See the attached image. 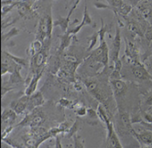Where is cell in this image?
I'll use <instances>...</instances> for the list:
<instances>
[{
	"label": "cell",
	"mask_w": 152,
	"mask_h": 148,
	"mask_svg": "<svg viewBox=\"0 0 152 148\" xmlns=\"http://www.w3.org/2000/svg\"><path fill=\"white\" fill-rule=\"evenodd\" d=\"M146 105H148V106H152V93L148 96V98L146 100Z\"/></svg>",
	"instance_id": "36"
},
{
	"label": "cell",
	"mask_w": 152,
	"mask_h": 148,
	"mask_svg": "<svg viewBox=\"0 0 152 148\" xmlns=\"http://www.w3.org/2000/svg\"><path fill=\"white\" fill-rule=\"evenodd\" d=\"M120 71H117L113 69L110 74V81H115V80H120Z\"/></svg>",
	"instance_id": "28"
},
{
	"label": "cell",
	"mask_w": 152,
	"mask_h": 148,
	"mask_svg": "<svg viewBox=\"0 0 152 148\" xmlns=\"http://www.w3.org/2000/svg\"><path fill=\"white\" fill-rule=\"evenodd\" d=\"M106 128H107V140H106V144L107 148H123L119 139L116 135V133L114 129V125L109 121L106 123Z\"/></svg>",
	"instance_id": "5"
},
{
	"label": "cell",
	"mask_w": 152,
	"mask_h": 148,
	"mask_svg": "<svg viewBox=\"0 0 152 148\" xmlns=\"http://www.w3.org/2000/svg\"><path fill=\"white\" fill-rule=\"evenodd\" d=\"M148 67H150V68H152V57H150L149 59H148Z\"/></svg>",
	"instance_id": "38"
},
{
	"label": "cell",
	"mask_w": 152,
	"mask_h": 148,
	"mask_svg": "<svg viewBox=\"0 0 152 148\" xmlns=\"http://www.w3.org/2000/svg\"><path fill=\"white\" fill-rule=\"evenodd\" d=\"M46 39L50 41L48 39V26H47V19L45 16L41 17L39 22V27H38L37 34H36V40L40 41L43 44Z\"/></svg>",
	"instance_id": "8"
},
{
	"label": "cell",
	"mask_w": 152,
	"mask_h": 148,
	"mask_svg": "<svg viewBox=\"0 0 152 148\" xmlns=\"http://www.w3.org/2000/svg\"><path fill=\"white\" fill-rule=\"evenodd\" d=\"M117 128H118V132L123 134L132 133L135 136L137 133L134 128L132 127V122L129 114L124 111L119 112L118 118H117Z\"/></svg>",
	"instance_id": "4"
},
{
	"label": "cell",
	"mask_w": 152,
	"mask_h": 148,
	"mask_svg": "<svg viewBox=\"0 0 152 148\" xmlns=\"http://www.w3.org/2000/svg\"><path fill=\"white\" fill-rule=\"evenodd\" d=\"M44 102H45V100H44V97H43L41 91H36L32 94L31 96H29L27 109L30 112L34 109H36L39 106H40V105H42Z\"/></svg>",
	"instance_id": "9"
},
{
	"label": "cell",
	"mask_w": 152,
	"mask_h": 148,
	"mask_svg": "<svg viewBox=\"0 0 152 148\" xmlns=\"http://www.w3.org/2000/svg\"><path fill=\"white\" fill-rule=\"evenodd\" d=\"M132 73L136 78H137L139 80H148V79L152 78L150 73L147 70V69L142 64H140V63L133 64Z\"/></svg>",
	"instance_id": "12"
},
{
	"label": "cell",
	"mask_w": 152,
	"mask_h": 148,
	"mask_svg": "<svg viewBox=\"0 0 152 148\" xmlns=\"http://www.w3.org/2000/svg\"><path fill=\"white\" fill-rule=\"evenodd\" d=\"M79 2H80V1H76V2H75V4H74V5L72 6V7L70 9L69 14H68V16H67L66 17H59V18H58L57 20L54 21V22H53V27H57V26H59V27L61 28L62 32H64V34L66 33V30H67V28H68L69 22H70V17H71V16H72V11L76 8V7L78 6Z\"/></svg>",
	"instance_id": "10"
},
{
	"label": "cell",
	"mask_w": 152,
	"mask_h": 148,
	"mask_svg": "<svg viewBox=\"0 0 152 148\" xmlns=\"http://www.w3.org/2000/svg\"><path fill=\"white\" fill-rule=\"evenodd\" d=\"M28 99H29V96H27V95H25V96L19 98L18 101H14L11 103V109L17 114L23 113L26 111V109L28 108Z\"/></svg>",
	"instance_id": "11"
},
{
	"label": "cell",
	"mask_w": 152,
	"mask_h": 148,
	"mask_svg": "<svg viewBox=\"0 0 152 148\" xmlns=\"http://www.w3.org/2000/svg\"><path fill=\"white\" fill-rule=\"evenodd\" d=\"M143 148H148V147H143Z\"/></svg>",
	"instance_id": "39"
},
{
	"label": "cell",
	"mask_w": 152,
	"mask_h": 148,
	"mask_svg": "<svg viewBox=\"0 0 152 148\" xmlns=\"http://www.w3.org/2000/svg\"><path fill=\"white\" fill-rule=\"evenodd\" d=\"M109 49L107 47L106 42H101L99 47L94 49L90 56L88 57L87 59L93 60V61H96V62H99L101 64H103L104 67H107L108 65V62H109Z\"/></svg>",
	"instance_id": "2"
},
{
	"label": "cell",
	"mask_w": 152,
	"mask_h": 148,
	"mask_svg": "<svg viewBox=\"0 0 152 148\" xmlns=\"http://www.w3.org/2000/svg\"><path fill=\"white\" fill-rule=\"evenodd\" d=\"M136 138L145 144H148L150 145L152 144V132H144L141 133H136L135 135Z\"/></svg>",
	"instance_id": "18"
},
{
	"label": "cell",
	"mask_w": 152,
	"mask_h": 148,
	"mask_svg": "<svg viewBox=\"0 0 152 148\" xmlns=\"http://www.w3.org/2000/svg\"><path fill=\"white\" fill-rule=\"evenodd\" d=\"M55 148H62L61 144V140L59 137H56V144H55Z\"/></svg>",
	"instance_id": "37"
},
{
	"label": "cell",
	"mask_w": 152,
	"mask_h": 148,
	"mask_svg": "<svg viewBox=\"0 0 152 148\" xmlns=\"http://www.w3.org/2000/svg\"><path fill=\"white\" fill-rule=\"evenodd\" d=\"M45 122V116L42 110L36 108L29 114H28L25 119L18 123L19 126H30V127H37Z\"/></svg>",
	"instance_id": "3"
},
{
	"label": "cell",
	"mask_w": 152,
	"mask_h": 148,
	"mask_svg": "<svg viewBox=\"0 0 152 148\" xmlns=\"http://www.w3.org/2000/svg\"><path fill=\"white\" fill-rule=\"evenodd\" d=\"M122 69V61L120 59H117L115 63H114V70L120 71Z\"/></svg>",
	"instance_id": "32"
},
{
	"label": "cell",
	"mask_w": 152,
	"mask_h": 148,
	"mask_svg": "<svg viewBox=\"0 0 152 148\" xmlns=\"http://www.w3.org/2000/svg\"><path fill=\"white\" fill-rule=\"evenodd\" d=\"M17 118V113L12 109H6L3 111L1 115V124H2V131L10 127Z\"/></svg>",
	"instance_id": "7"
},
{
	"label": "cell",
	"mask_w": 152,
	"mask_h": 148,
	"mask_svg": "<svg viewBox=\"0 0 152 148\" xmlns=\"http://www.w3.org/2000/svg\"><path fill=\"white\" fill-rule=\"evenodd\" d=\"M84 85L87 88L88 91L93 95V96L100 102L104 105L105 110L108 112V101L110 99V96L108 93L112 94V88H108L106 85L103 88L98 81L95 79H86L84 80Z\"/></svg>",
	"instance_id": "1"
},
{
	"label": "cell",
	"mask_w": 152,
	"mask_h": 148,
	"mask_svg": "<svg viewBox=\"0 0 152 148\" xmlns=\"http://www.w3.org/2000/svg\"><path fill=\"white\" fill-rule=\"evenodd\" d=\"M41 75H42V71L40 72H37L35 75L32 77L29 84L28 88L26 89V91H25V95H27V96H31L32 94H33L34 92H36V90H37V86H38V83L41 78Z\"/></svg>",
	"instance_id": "16"
},
{
	"label": "cell",
	"mask_w": 152,
	"mask_h": 148,
	"mask_svg": "<svg viewBox=\"0 0 152 148\" xmlns=\"http://www.w3.org/2000/svg\"><path fill=\"white\" fill-rule=\"evenodd\" d=\"M76 113H77L78 116H85L86 114H87V109L83 106L80 107L79 109L76 110Z\"/></svg>",
	"instance_id": "30"
},
{
	"label": "cell",
	"mask_w": 152,
	"mask_h": 148,
	"mask_svg": "<svg viewBox=\"0 0 152 148\" xmlns=\"http://www.w3.org/2000/svg\"><path fill=\"white\" fill-rule=\"evenodd\" d=\"M131 9H132V7H131V6H130L129 4H127V3H124V2H123L122 6L120 7V8H119V12H120L122 15L126 16V15H127L130 11H131Z\"/></svg>",
	"instance_id": "23"
},
{
	"label": "cell",
	"mask_w": 152,
	"mask_h": 148,
	"mask_svg": "<svg viewBox=\"0 0 152 148\" xmlns=\"http://www.w3.org/2000/svg\"><path fill=\"white\" fill-rule=\"evenodd\" d=\"M18 3V2H14L13 4L2 6V10H1V15H2V17H4L7 12H9L10 10H11L14 7H17Z\"/></svg>",
	"instance_id": "24"
},
{
	"label": "cell",
	"mask_w": 152,
	"mask_h": 148,
	"mask_svg": "<svg viewBox=\"0 0 152 148\" xmlns=\"http://www.w3.org/2000/svg\"><path fill=\"white\" fill-rule=\"evenodd\" d=\"M128 29L131 31V32H134L136 34H137L138 36H143L142 32H141V29L138 27V25L135 22H129L128 23Z\"/></svg>",
	"instance_id": "20"
},
{
	"label": "cell",
	"mask_w": 152,
	"mask_h": 148,
	"mask_svg": "<svg viewBox=\"0 0 152 148\" xmlns=\"http://www.w3.org/2000/svg\"><path fill=\"white\" fill-rule=\"evenodd\" d=\"M144 37L148 41V44L152 42V26L148 27L144 31Z\"/></svg>",
	"instance_id": "25"
},
{
	"label": "cell",
	"mask_w": 152,
	"mask_h": 148,
	"mask_svg": "<svg viewBox=\"0 0 152 148\" xmlns=\"http://www.w3.org/2000/svg\"><path fill=\"white\" fill-rule=\"evenodd\" d=\"M31 3L32 2H18L17 5L18 11L21 17H28L31 12Z\"/></svg>",
	"instance_id": "17"
},
{
	"label": "cell",
	"mask_w": 152,
	"mask_h": 148,
	"mask_svg": "<svg viewBox=\"0 0 152 148\" xmlns=\"http://www.w3.org/2000/svg\"><path fill=\"white\" fill-rule=\"evenodd\" d=\"M59 104H61V106H63V107H67V108H72L71 105H73L75 104L74 102L71 101V100H67L65 98H62L60 102H59Z\"/></svg>",
	"instance_id": "26"
},
{
	"label": "cell",
	"mask_w": 152,
	"mask_h": 148,
	"mask_svg": "<svg viewBox=\"0 0 152 148\" xmlns=\"http://www.w3.org/2000/svg\"><path fill=\"white\" fill-rule=\"evenodd\" d=\"M121 48V35H120V30H119L118 27L115 28V36L113 39V44L112 48L109 51V59L115 63L119 57V52H120Z\"/></svg>",
	"instance_id": "6"
},
{
	"label": "cell",
	"mask_w": 152,
	"mask_h": 148,
	"mask_svg": "<svg viewBox=\"0 0 152 148\" xmlns=\"http://www.w3.org/2000/svg\"><path fill=\"white\" fill-rule=\"evenodd\" d=\"M47 55H48V49H43L39 53L35 55L33 59H32V66L35 69L42 67L47 60Z\"/></svg>",
	"instance_id": "15"
},
{
	"label": "cell",
	"mask_w": 152,
	"mask_h": 148,
	"mask_svg": "<svg viewBox=\"0 0 152 148\" xmlns=\"http://www.w3.org/2000/svg\"><path fill=\"white\" fill-rule=\"evenodd\" d=\"M92 23H93L92 17H91V16L89 15V13L87 11V7L85 6V7H84V13H83V18L82 23L79 24L78 26H76L74 28L69 30L68 32H66V33H68L69 35H72V36H75L84 26H86V25H88V26L92 25Z\"/></svg>",
	"instance_id": "13"
},
{
	"label": "cell",
	"mask_w": 152,
	"mask_h": 148,
	"mask_svg": "<svg viewBox=\"0 0 152 148\" xmlns=\"http://www.w3.org/2000/svg\"><path fill=\"white\" fill-rule=\"evenodd\" d=\"M111 88L113 90V92L115 97H121L126 91V84L122 80H115V81H110Z\"/></svg>",
	"instance_id": "14"
},
{
	"label": "cell",
	"mask_w": 152,
	"mask_h": 148,
	"mask_svg": "<svg viewBox=\"0 0 152 148\" xmlns=\"http://www.w3.org/2000/svg\"><path fill=\"white\" fill-rule=\"evenodd\" d=\"M18 29L16 28H12L11 30L9 31V33H8V34H7V35L2 34V40L10 38L11 37H14V36H16V35H18Z\"/></svg>",
	"instance_id": "27"
},
{
	"label": "cell",
	"mask_w": 152,
	"mask_h": 148,
	"mask_svg": "<svg viewBox=\"0 0 152 148\" xmlns=\"http://www.w3.org/2000/svg\"><path fill=\"white\" fill-rule=\"evenodd\" d=\"M87 114L89 115V118H91V119H95L97 116V112L91 108L87 109Z\"/></svg>",
	"instance_id": "33"
},
{
	"label": "cell",
	"mask_w": 152,
	"mask_h": 148,
	"mask_svg": "<svg viewBox=\"0 0 152 148\" xmlns=\"http://www.w3.org/2000/svg\"><path fill=\"white\" fill-rule=\"evenodd\" d=\"M4 52V53L7 55V56H8L10 59H11L12 60H14L16 63H18V65H26L27 64V62H26V60L24 59H20V58H18V57H15V56H13V55H11V54H10V53H8V52H7V51H3Z\"/></svg>",
	"instance_id": "21"
},
{
	"label": "cell",
	"mask_w": 152,
	"mask_h": 148,
	"mask_svg": "<svg viewBox=\"0 0 152 148\" xmlns=\"http://www.w3.org/2000/svg\"><path fill=\"white\" fill-rule=\"evenodd\" d=\"M150 75H151V77H152V74H150Z\"/></svg>",
	"instance_id": "40"
},
{
	"label": "cell",
	"mask_w": 152,
	"mask_h": 148,
	"mask_svg": "<svg viewBox=\"0 0 152 148\" xmlns=\"http://www.w3.org/2000/svg\"><path fill=\"white\" fill-rule=\"evenodd\" d=\"M143 120H145V121L148 122V123H152V116H151L150 114L144 113V114H143Z\"/></svg>",
	"instance_id": "34"
},
{
	"label": "cell",
	"mask_w": 152,
	"mask_h": 148,
	"mask_svg": "<svg viewBox=\"0 0 152 148\" xmlns=\"http://www.w3.org/2000/svg\"><path fill=\"white\" fill-rule=\"evenodd\" d=\"M98 39H99V34H98V32L94 33L93 36H91L89 38L90 45H89V48H88V51H91L94 49V47L96 45V42H97V40H98Z\"/></svg>",
	"instance_id": "22"
},
{
	"label": "cell",
	"mask_w": 152,
	"mask_h": 148,
	"mask_svg": "<svg viewBox=\"0 0 152 148\" xmlns=\"http://www.w3.org/2000/svg\"><path fill=\"white\" fill-rule=\"evenodd\" d=\"M10 90H12V88H6L5 86H2V88H1V97H4L6 92L9 91Z\"/></svg>",
	"instance_id": "35"
},
{
	"label": "cell",
	"mask_w": 152,
	"mask_h": 148,
	"mask_svg": "<svg viewBox=\"0 0 152 148\" xmlns=\"http://www.w3.org/2000/svg\"><path fill=\"white\" fill-rule=\"evenodd\" d=\"M73 36L69 35L68 33H65L63 36H61V51H63L66 48H68L71 44V40Z\"/></svg>",
	"instance_id": "19"
},
{
	"label": "cell",
	"mask_w": 152,
	"mask_h": 148,
	"mask_svg": "<svg viewBox=\"0 0 152 148\" xmlns=\"http://www.w3.org/2000/svg\"><path fill=\"white\" fill-rule=\"evenodd\" d=\"M94 6L97 8V9H104V8H111L110 6L105 5L104 3L101 2H94Z\"/></svg>",
	"instance_id": "29"
},
{
	"label": "cell",
	"mask_w": 152,
	"mask_h": 148,
	"mask_svg": "<svg viewBox=\"0 0 152 148\" xmlns=\"http://www.w3.org/2000/svg\"><path fill=\"white\" fill-rule=\"evenodd\" d=\"M74 148H84L83 142H81L79 137H75L74 138Z\"/></svg>",
	"instance_id": "31"
}]
</instances>
